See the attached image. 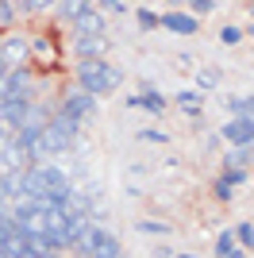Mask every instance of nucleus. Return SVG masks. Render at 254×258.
I'll list each match as a JSON object with an SVG mask.
<instances>
[{"mask_svg":"<svg viewBox=\"0 0 254 258\" xmlns=\"http://www.w3.org/2000/svg\"><path fill=\"white\" fill-rule=\"evenodd\" d=\"M0 54H4L8 70H20V62H27V54H31V43H27V39H20V35H12V39H4V43H0Z\"/></svg>","mask_w":254,"mask_h":258,"instance_id":"obj_7","label":"nucleus"},{"mask_svg":"<svg viewBox=\"0 0 254 258\" xmlns=\"http://www.w3.org/2000/svg\"><path fill=\"white\" fill-rule=\"evenodd\" d=\"M158 23L173 35H193L197 31V16H185V12H166V16H158Z\"/></svg>","mask_w":254,"mask_h":258,"instance_id":"obj_9","label":"nucleus"},{"mask_svg":"<svg viewBox=\"0 0 254 258\" xmlns=\"http://www.w3.org/2000/svg\"><path fill=\"white\" fill-rule=\"evenodd\" d=\"M173 258H197V254H173Z\"/></svg>","mask_w":254,"mask_h":258,"instance_id":"obj_33","label":"nucleus"},{"mask_svg":"<svg viewBox=\"0 0 254 258\" xmlns=\"http://www.w3.org/2000/svg\"><path fill=\"white\" fill-rule=\"evenodd\" d=\"M227 258H246V254H243V250H231V254H227Z\"/></svg>","mask_w":254,"mask_h":258,"instance_id":"obj_32","label":"nucleus"},{"mask_svg":"<svg viewBox=\"0 0 254 258\" xmlns=\"http://www.w3.org/2000/svg\"><path fill=\"white\" fill-rule=\"evenodd\" d=\"M231 250H235V235H231V231H223V235L216 239V254H220V258H227Z\"/></svg>","mask_w":254,"mask_h":258,"instance_id":"obj_24","label":"nucleus"},{"mask_svg":"<svg viewBox=\"0 0 254 258\" xmlns=\"http://www.w3.org/2000/svg\"><path fill=\"white\" fill-rule=\"evenodd\" d=\"M189 12H197V16H208V12H216V4H212V0H193Z\"/></svg>","mask_w":254,"mask_h":258,"instance_id":"obj_28","label":"nucleus"},{"mask_svg":"<svg viewBox=\"0 0 254 258\" xmlns=\"http://www.w3.org/2000/svg\"><path fill=\"white\" fill-rule=\"evenodd\" d=\"M62 112H70V116L85 119L89 112H93V97H89L81 85H77V89H66V97H62Z\"/></svg>","mask_w":254,"mask_h":258,"instance_id":"obj_5","label":"nucleus"},{"mask_svg":"<svg viewBox=\"0 0 254 258\" xmlns=\"http://www.w3.org/2000/svg\"><path fill=\"white\" fill-rule=\"evenodd\" d=\"M0 205H4V193H0Z\"/></svg>","mask_w":254,"mask_h":258,"instance_id":"obj_35","label":"nucleus"},{"mask_svg":"<svg viewBox=\"0 0 254 258\" xmlns=\"http://www.w3.org/2000/svg\"><path fill=\"white\" fill-rule=\"evenodd\" d=\"M42 147H46V154L66 151V147H70V135H66L58 123H46V127H42Z\"/></svg>","mask_w":254,"mask_h":258,"instance_id":"obj_11","label":"nucleus"},{"mask_svg":"<svg viewBox=\"0 0 254 258\" xmlns=\"http://www.w3.org/2000/svg\"><path fill=\"white\" fill-rule=\"evenodd\" d=\"M139 108L143 112H150V116H162L166 112V100H162V93H154V85H143V93H139Z\"/></svg>","mask_w":254,"mask_h":258,"instance_id":"obj_13","label":"nucleus"},{"mask_svg":"<svg viewBox=\"0 0 254 258\" xmlns=\"http://www.w3.org/2000/svg\"><path fill=\"white\" fill-rule=\"evenodd\" d=\"M235 239L243 243V250H254V224H239L235 227Z\"/></svg>","mask_w":254,"mask_h":258,"instance_id":"obj_22","label":"nucleus"},{"mask_svg":"<svg viewBox=\"0 0 254 258\" xmlns=\"http://www.w3.org/2000/svg\"><path fill=\"white\" fill-rule=\"evenodd\" d=\"M74 35H104V16H100L96 8H89L81 20L74 23Z\"/></svg>","mask_w":254,"mask_h":258,"instance_id":"obj_10","label":"nucleus"},{"mask_svg":"<svg viewBox=\"0 0 254 258\" xmlns=\"http://www.w3.org/2000/svg\"><path fill=\"white\" fill-rule=\"evenodd\" d=\"M220 181L235 189V185H246V181H250V173H246V170H223V173H220Z\"/></svg>","mask_w":254,"mask_h":258,"instance_id":"obj_21","label":"nucleus"},{"mask_svg":"<svg viewBox=\"0 0 254 258\" xmlns=\"http://www.w3.org/2000/svg\"><path fill=\"white\" fill-rule=\"evenodd\" d=\"M135 16H139V23H143V27H158V16H154L150 8H139Z\"/></svg>","mask_w":254,"mask_h":258,"instance_id":"obj_27","label":"nucleus"},{"mask_svg":"<svg viewBox=\"0 0 254 258\" xmlns=\"http://www.w3.org/2000/svg\"><path fill=\"white\" fill-rule=\"evenodd\" d=\"M220 39H223V43H239V39H243V31H239V27H223Z\"/></svg>","mask_w":254,"mask_h":258,"instance_id":"obj_30","label":"nucleus"},{"mask_svg":"<svg viewBox=\"0 0 254 258\" xmlns=\"http://www.w3.org/2000/svg\"><path fill=\"white\" fill-rule=\"evenodd\" d=\"M250 162H254V147H231L223 158V170H246Z\"/></svg>","mask_w":254,"mask_h":258,"instance_id":"obj_14","label":"nucleus"},{"mask_svg":"<svg viewBox=\"0 0 254 258\" xmlns=\"http://www.w3.org/2000/svg\"><path fill=\"white\" fill-rule=\"evenodd\" d=\"M216 197H220V201H231V185H223V181H216Z\"/></svg>","mask_w":254,"mask_h":258,"instance_id":"obj_31","label":"nucleus"},{"mask_svg":"<svg viewBox=\"0 0 254 258\" xmlns=\"http://www.w3.org/2000/svg\"><path fill=\"white\" fill-rule=\"evenodd\" d=\"M135 231H143V235H166L169 224H162V220H139Z\"/></svg>","mask_w":254,"mask_h":258,"instance_id":"obj_19","label":"nucleus"},{"mask_svg":"<svg viewBox=\"0 0 254 258\" xmlns=\"http://www.w3.org/2000/svg\"><path fill=\"white\" fill-rule=\"evenodd\" d=\"M250 39H254V23H250Z\"/></svg>","mask_w":254,"mask_h":258,"instance_id":"obj_34","label":"nucleus"},{"mask_svg":"<svg viewBox=\"0 0 254 258\" xmlns=\"http://www.w3.org/2000/svg\"><path fill=\"white\" fill-rule=\"evenodd\" d=\"M139 139H143V143H166L169 135H166V131H154V127H147V131H139Z\"/></svg>","mask_w":254,"mask_h":258,"instance_id":"obj_26","label":"nucleus"},{"mask_svg":"<svg viewBox=\"0 0 254 258\" xmlns=\"http://www.w3.org/2000/svg\"><path fill=\"white\" fill-rule=\"evenodd\" d=\"M74 50L81 54V62L85 58H100L108 50V39L104 35H74Z\"/></svg>","mask_w":254,"mask_h":258,"instance_id":"obj_8","label":"nucleus"},{"mask_svg":"<svg viewBox=\"0 0 254 258\" xmlns=\"http://www.w3.org/2000/svg\"><path fill=\"white\" fill-rule=\"evenodd\" d=\"M119 81H123V70L104 62V58H85V62H77V85H81L89 97L112 93V89H119Z\"/></svg>","mask_w":254,"mask_h":258,"instance_id":"obj_1","label":"nucleus"},{"mask_svg":"<svg viewBox=\"0 0 254 258\" xmlns=\"http://www.w3.org/2000/svg\"><path fill=\"white\" fill-rule=\"evenodd\" d=\"M177 104L185 108V116H197V112H201V93L185 89V93H177Z\"/></svg>","mask_w":254,"mask_h":258,"instance_id":"obj_17","label":"nucleus"},{"mask_svg":"<svg viewBox=\"0 0 254 258\" xmlns=\"http://www.w3.org/2000/svg\"><path fill=\"white\" fill-rule=\"evenodd\" d=\"M31 93H35V77H31V70H27V66H20V70H8V97H16V100H31Z\"/></svg>","mask_w":254,"mask_h":258,"instance_id":"obj_4","label":"nucleus"},{"mask_svg":"<svg viewBox=\"0 0 254 258\" xmlns=\"http://www.w3.org/2000/svg\"><path fill=\"white\" fill-rule=\"evenodd\" d=\"M27 112H31V100H16V97L0 100V123H8L12 131H20L27 123Z\"/></svg>","mask_w":254,"mask_h":258,"instance_id":"obj_2","label":"nucleus"},{"mask_svg":"<svg viewBox=\"0 0 254 258\" xmlns=\"http://www.w3.org/2000/svg\"><path fill=\"white\" fill-rule=\"evenodd\" d=\"M70 227V212L66 208H42V231L54 235V231H66Z\"/></svg>","mask_w":254,"mask_h":258,"instance_id":"obj_12","label":"nucleus"},{"mask_svg":"<svg viewBox=\"0 0 254 258\" xmlns=\"http://www.w3.org/2000/svg\"><path fill=\"white\" fill-rule=\"evenodd\" d=\"M46 8H50L46 0H20V4H16V12H27V16H35V12H46Z\"/></svg>","mask_w":254,"mask_h":258,"instance_id":"obj_25","label":"nucleus"},{"mask_svg":"<svg viewBox=\"0 0 254 258\" xmlns=\"http://www.w3.org/2000/svg\"><path fill=\"white\" fill-rule=\"evenodd\" d=\"M231 112H235V119H254V97H235Z\"/></svg>","mask_w":254,"mask_h":258,"instance_id":"obj_18","label":"nucleus"},{"mask_svg":"<svg viewBox=\"0 0 254 258\" xmlns=\"http://www.w3.org/2000/svg\"><path fill=\"white\" fill-rule=\"evenodd\" d=\"M50 123H58V127H62L66 135H70V139H74L77 131H81V119H77V116H70V112H62V108H58V112L50 116Z\"/></svg>","mask_w":254,"mask_h":258,"instance_id":"obj_15","label":"nucleus"},{"mask_svg":"<svg viewBox=\"0 0 254 258\" xmlns=\"http://www.w3.org/2000/svg\"><path fill=\"white\" fill-rule=\"evenodd\" d=\"M12 23H16V4H8V0H0V31H8Z\"/></svg>","mask_w":254,"mask_h":258,"instance_id":"obj_23","label":"nucleus"},{"mask_svg":"<svg viewBox=\"0 0 254 258\" xmlns=\"http://www.w3.org/2000/svg\"><path fill=\"white\" fill-rule=\"evenodd\" d=\"M220 135L231 147H254V119H227Z\"/></svg>","mask_w":254,"mask_h":258,"instance_id":"obj_3","label":"nucleus"},{"mask_svg":"<svg viewBox=\"0 0 254 258\" xmlns=\"http://www.w3.org/2000/svg\"><path fill=\"white\" fill-rule=\"evenodd\" d=\"M197 81H201V89H216V81H220V74H216V70H204V74L197 77Z\"/></svg>","mask_w":254,"mask_h":258,"instance_id":"obj_29","label":"nucleus"},{"mask_svg":"<svg viewBox=\"0 0 254 258\" xmlns=\"http://www.w3.org/2000/svg\"><path fill=\"white\" fill-rule=\"evenodd\" d=\"M31 54L50 66V62H54V46H50V39H35V43H31Z\"/></svg>","mask_w":254,"mask_h":258,"instance_id":"obj_20","label":"nucleus"},{"mask_svg":"<svg viewBox=\"0 0 254 258\" xmlns=\"http://www.w3.org/2000/svg\"><path fill=\"white\" fill-rule=\"evenodd\" d=\"M89 258H119V239L104 227H93V250Z\"/></svg>","mask_w":254,"mask_h":258,"instance_id":"obj_6","label":"nucleus"},{"mask_svg":"<svg viewBox=\"0 0 254 258\" xmlns=\"http://www.w3.org/2000/svg\"><path fill=\"white\" fill-rule=\"evenodd\" d=\"M89 8H93V4H85V0H62V4H58V12H62V16H70L74 23L81 20V16H85Z\"/></svg>","mask_w":254,"mask_h":258,"instance_id":"obj_16","label":"nucleus"}]
</instances>
